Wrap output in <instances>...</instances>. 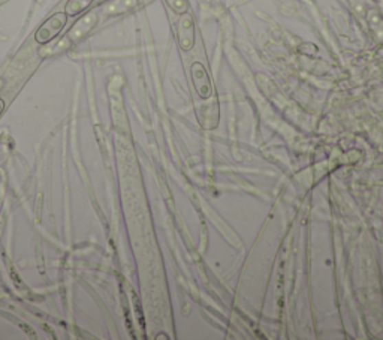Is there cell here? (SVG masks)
<instances>
[{
	"instance_id": "6da1fadb",
	"label": "cell",
	"mask_w": 383,
	"mask_h": 340,
	"mask_svg": "<svg viewBox=\"0 0 383 340\" xmlns=\"http://www.w3.org/2000/svg\"><path fill=\"white\" fill-rule=\"evenodd\" d=\"M67 21L66 12H56L54 15H51L47 21L41 24V28L35 33V39L38 44L45 45L48 42L53 41L58 33L63 30Z\"/></svg>"
},
{
	"instance_id": "7a4b0ae2",
	"label": "cell",
	"mask_w": 383,
	"mask_h": 340,
	"mask_svg": "<svg viewBox=\"0 0 383 340\" xmlns=\"http://www.w3.org/2000/svg\"><path fill=\"white\" fill-rule=\"evenodd\" d=\"M96 24H98V12L89 11L87 14H84L81 19L75 21L69 32L66 33V41H69L71 44H76V42H80L84 36H87Z\"/></svg>"
},
{
	"instance_id": "3957f363",
	"label": "cell",
	"mask_w": 383,
	"mask_h": 340,
	"mask_svg": "<svg viewBox=\"0 0 383 340\" xmlns=\"http://www.w3.org/2000/svg\"><path fill=\"white\" fill-rule=\"evenodd\" d=\"M178 42L183 50H190L195 42V25L190 14H183L178 21Z\"/></svg>"
},
{
	"instance_id": "277c9868",
	"label": "cell",
	"mask_w": 383,
	"mask_h": 340,
	"mask_svg": "<svg viewBox=\"0 0 383 340\" xmlns=\"http://www.w3.org/2000/svg\"><path fill=\"white\" fill-rule=\"evenodd\" d=\"M192 74L195 80V87H197L199 96L208 98L211 95V83L207 71L204 70V66L201 63H195L192 66Z\"/></svg>"
},
{
	"instance_id": "5b68a950",
	"label": "cell",
	"mask_w": 383,
	"mask_h": 340,
	"mask_svg": "<svg viewBox=\"0 0 383 340\" xmlns=\"http://www.w3.org/2000/svg\"><path fill=\"white\" fill-rule=\"evenodd\" d=\"M136 6H138V0H108L102 5V11L105 15H120L132 11Z\"/></svg>"
},
{
	"instance_id": "8992f818",
	"label": "cell",
	"mask_w": 383,
	"mask_h": 340,
	"mask_svg": "<svg viewBox=\"0 0 383 340\" xmlns=\"http://www.w3.org/2000/svg\"><path fill=\"white\" fill-rule=\"evenodd\" d=\"M93 3V0H67L65 5V12L67 17H75L84 12Z\"/></svg>"
},
{
	"instance_id": "52a82bcc",
	"label": "cell",
	"mask_w": 383,
	"mask_h": 340,
	"mask_svg": "<svg viewBox=\"0 0 383 340\" xmlns=\"http://www.w3.org/2000/svg\"><path fill=\"white\" fill-rule=\"evenodd\" d=\"M166 3L178 14H184L187 10H189V3H187V0H166Z\"/></svg>"
},
{
	"instance_id": "ba28073f",
	"label": "cell",
	"mask_w": 383,
	"mask_h": 340,
	"mask_svg": "<svg viewBox=\"0 0 383 340\" xmlns=\"http://www.w3.org/2000/svg\"><path fill=\"white\" fill-rule=\"evenodd\" d=\"M3 109H5V100L0 98V114L3 113Z\"/></svg>"
}]
</instances>
